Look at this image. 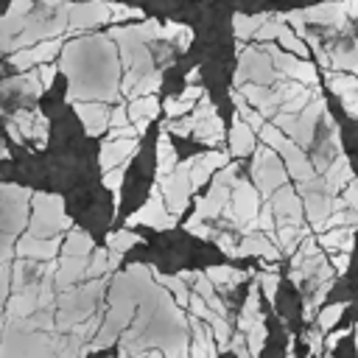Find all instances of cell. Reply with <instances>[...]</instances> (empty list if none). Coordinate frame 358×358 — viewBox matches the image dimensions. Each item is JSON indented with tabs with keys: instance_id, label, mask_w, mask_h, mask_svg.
Segmentation results:
<instances>
[{
	"instance_id": "6da1fadb",
	"label": "cell",
	"mask_w": 358,
	"mask_h": 358,
	"mask_svg": "<svg viewBox=\"0 0 358 358\" xmlns=\"http://www.w3.org/2000/svg\"><path fill=\"white\" fill-rule=\"evenodd\" d=\"M249 176H252V185L260 190L263 201H268L282 185H288V171H285L280 154L274 148H268V145L255 148V159H252Z\"/></svg>"
},
{
	"instance_id": "7a4b0ae2",
	"label": "cell",
	"mask_w": 358,
	"mask_h": 358,
	"mask_svg": "<svg viewBox=\"0 0 358 358\" xmlns=\"http://www.w3.org/2000/svg\"><path fill=\"white\" fill-rule=\"evenodd\" d=\"M282 76L274 70V62H271V53H263L260 45L255 48H243L238 45V70H235V87L252 81V84H263V87H271L274 81H280Z\"/></svg>"
},
{
	"instance_id": "3957f363",
	"label": "cell",
	"mask_w": 358,
	"mask_h": 358,
	"mask_svg": "<svg viewBox=\"0 0 358 358\" xmlns=\"http://www.w3.org/2000/svg\"><path fill=\"white\" fill-rule=\"evenodd\" d=\"M193 159L196 157H187L176 165V171L171 176H157L154 179V187L162 193L165 199V207L173 218H179V213H185L190 196H193V187H190V168H193Z\"/></svg>"
},
{
	"instance_id": "277c9868",
	"label": "cell",
	"mask_w": 358,
	"mask_h": 358,
	"mask_svg": "<svg viewBox=\"0 0 358 358\" xmlns=\"http://www.w3.org/2000/svg\"><path fill=\"white\" fill-rule=\"evenodd\" d=\"M260 207H263V196H260V190L252 185V179H238L235 182V187H232V199H229V204L224 207V218L235 227V229H241L243 232V227L260 213Z\"/></svg>"
},
{
	"instance_id": "5b68a950",
	"label": "cell",
	"mask_w": 358,
	"mask_h": 358,
	"mask_svg": "<svg viewBox=\"0 0 358 358\" xmlns=\"http://www.w3.org/2000/svg\"><path fill=\"white\" fill-rule=\"evenodd\" d=\"M112 20V3L109 0H84V3H70L67 8V31H81V28H98Z\"/></svg>"
},
{
	"instance_id": "8992f818",
	"label": "cell",
	"mask_w": 358,
	"mask_h": 358,
	"mask_svg": "<svg viewBox=\"0 0 358 358\" xmlns=\"http://www.w3.org/2000/svg\"><path fill=\"white\" fill-rule=\"evenodd\" d=\"M126 224H129V227H134V224H145V227H154V229H171V227H176V218L168 213L162 193H159L157 187H151L148 201H145L137 213H131Z\"/></svg>"
},
{
	"instance_id": "52a82bcc",
	"label": "cell",
	"mask_w": 358,
	"mask_h": 358,
	"mask_svg": "<svg viewBox=\"0 0 358 358\" xmlns=\"http://www.w3.org/2000/svg\"><path fill=\"white\" fill-rule=\"evenodd\" d=\"M271 62H274V70H277L280 76H285V78H294V81H299V84H305V87L319 84V78H316V64H313V62H305V59H299V56H294V53H285L282 48L271 56Z\"/></svg>"
},
{
	"instance_id": "ba28073f",
	"label": "cell",
	"mask_w": 358,
	"mask_h": 358,
	"mask_svg": "<svg viewBox=\"0 0 358 358\" xmlns=\"http://www.w3.org/2000/svg\"><path fill=\"white\" fill-rule=\"evenodd\" d=\"M268 201H271V207H274L277 224H296V227H305V207H302V199L296 196V190H294L291 185H282Z\"/></svg>"
},
{
	"instance_id": "9c48e42d",
	"label": "cell",
	"mask_w": 358,
	"mask_h": 358,
	"mask_svg": "<svg viewBox=\"0 0 358 358\" xmlns=\"http://www.w3.org/2000/svg\"><path fill=\"white\" fill-rule=\"evenodd\" d=\"M280 159H282V165H285V171H288V179H294V182H308V179H313L316 176V171H313V165H310V157L305 154V148H299L291 137L280 145Z\"/></svg>"
},
{
	"instance_id": "30bf717a",
	"label": "cell",
	"mask_w": 358,
	"mask_h": 358,
	"mask_svg": "<svg viewBox=\"0 0 358 358\" xmlns=\"http://www.w3.org/2000/svg\"><path fill=\"white\" fill-rule=\"evenodd\" d=\"M238 92H241V98L249 103V106H255L266 120H271L277 112H280V98L274 95V90L271 87H263V84H252V81H246V84H241V87H235Z\"/></svg>"
},
{
	"instance_id": "8fae6325",
	"label": "cell",
	"mask_w": 358,
	"mask_h": 358,
	"mask_svg": "<svg viewBox=\"0 0 358 358\" xmlns=\"http://www.w3.org/2000/svg\"><path fill=\"white\" fill-rule=\"evenodd\" d=\"M117 48H120V64L126 67V73L145 76V73L154 70L151 50H148L143 42H134V39H117Z\"/></svg>"
},
{
	"instance_id": "7c38bea8",
	"label": "cell",
	"mask_w": 358,
	"mask_h": 358,
	"mask_svg": "<svg viewBox=\"0 0 358 358\" xmlns=\"http://www.w3.org/2000/svg\"><path fill=\"white\" fill-rule=\"evenodd\" d=\"M73 106H76V115L81 117L84 131L90 137H98V134H103L109 129V106L106 103H101V101H78Z\"/></svg>"
},
{
	"instance_id": "4fadbf2b",
	"label": "cell",
	"mask_w": 358,
	"mask_h": 358,
	"mask_svg": "<svg viewBox=\"0 0 358 358\" xmlns=\"http://www.w3.org/2000/svg\"><path fill=\"white\" fill-rule=\"evenodd\" d=\"M137 148H140V140H106L101 145V154H98L103 173L112 171V168L129 165V159L137 154Z\"/></svg>"
},
{
	"instance_id": "5bb4252c",
	"label": "cell",
	"mask_w": 358,
	"mask_h": 358,
	"mask_svg": "<svg viewBox=\"0 0 358 358\" xmlns=\"http://www.w3.org/2000/svg\"><path fill=\"white\" fill-rule=\"evenodd\" d=\"M238 257H263L266 263L271 260H280V249L268 241V235L263 232H249V235H241V243H238Z\"/></svg>"
},
{
	"instance_id": "9a60e30c",
	"label": "cell",
	"mask_w": 358,
	"mask_h": 358,
	"mask_svg": "<svg viewBox=\"0 0 358 358\" xmlns=\"http://www.w3.org/2000/svg\"><path fill=\"white\" fill-rule=\"evenodd\" d=\"M310 235L308 227H296V224H277V229L268 235V241L280 249V255H294L299 249V243Z\"/></svg>"
},
{
	"instance_id": "2e32d148",
	"label": "cell",
	"mask_w": 358,
	"mask_h": 358,
	"mask_svg": "<svg viewBox=\"0 0 358 358\" xmlns=\"http://www.w3.org/2000/svg\"><path fill=\"white\" fill-rule=\"evenodd\" d=\"M59 246H62V241H59V235L56 238H22L20 243H17V255H22V257H34V260H56V252H59Z\"/></svg>"
},
{
	"instance_id": "e0dca14e",
	"label": "cell",
	"mask_w": 358,
	"mask_h": 358,
	"mask_svg": "<svg viewBox=\"0 0 358 358\" xmlns=\"http://www.w3.org/2000/svg\"><path fill=\"white\" fill-rule=\"evenodd\" d=\"M322 179H324V185L330 187V193L333 196H338L352 179H355V173H352V168H350V159H347V154H338L330 165H327V171L322 173Z\"/></svg>"
},
{
	"instance_id": "ac0fdd59",
	"label": "cell",
	"mask_w": 358,
	"mask_h": 358,
	"mask_svg": "<svg viewBox=\"0 0 358 358\" xmlns=\"http://www.w3.org/2000/svg\"><path fill=\"white\" fill-rule=\"evenodd\" d=\"M229 154L232 157H246V154H255V148H257V134L241 120V117H235L232 120V129H229Z\"/></svg>"
},
{
	"instance_id": "d6986e66",
	"label": "cell",
	"mask_w": 358,
	"mask_h": 358,
	"mask_svg": "<svg viewBox=\"0 0 358 358\" xmlns=\"http://www.w3.org/2000/svg\"><path fill=\"white\" fill-rule=\"evenodd\" d=\"M327 59H330V70L358 76V42H344V45L327 48Z\"/></svg>"
},
{
	"instance_id": "ffe728a7",
	"label": "cell",
	"mask_w": 358,
	"mask_h": 358,
	"mask_svg": "<svg viewBox=\"0 0 358 358\" xmlns=\"http://www.w3.org/2000/svg\"><path fill=\"white\" fill-rule=\"evenodd\" d=\"M319 246L322 249H330V252H352V243H355V229H350V227H336V229H327V232H322L319 238Z\"/></svg>"
},
{
	"instance_id": "44dd1931",
	"label": "cell",
	"mask_w": 358,
	"mask_h": 358,
	"mask_svg": "<svg viewBox=\"0 0 358 358\" xmlns=\"http://www.w3.org/2000/svg\"><path fill=\"white\" fill-rule=\"evenodd\" d=\"M151 280H154L157 285H162L165 291H171V296L176 299L179 308H187V305H190V288H187L185 280H179V274H162V271L151 268Z\"/></svg>"
},
{
	"instance_id": "7402d4cb",
	"label": "cell",
	"mask_w": 358,
	"mask_h": 358,
	"mask_svg": "<svg viewBox=\"0 0 358 358\" xmlns=\"http://www.w3.org/2000/svg\"><path fill=\"white\" fill-rule=\"evenodd\" d=\"M263 322V313H260V285L255 282L252 288H249V294H246V305H243V310H241V316H238V330L241 333H249L255 324H260Z\"/></svg>"
},
{
	"instance_id": "603a6c76",
	"label": "cell",
	"mask_w": 358,
	"mask_h": 358,
	"mask_svg": "<svg viewBox=\"0 0 358 358\" xmlns=\"http://www.w3.org/2000/svg\"><path fill=\"white\" fill-rule=\"evenodd\" d=\"M179 165V157L171 145V134L162 129L159 137H157V176H171Z\"/></svg>"
},
{
	"instance_id": "cb8c5ba5",
	"label": "cell",
	"mask_w": 358,
	"mask_h": 358,
	"mask_svg": "<svg viewBox=\"0 0 358 358\" xmlns=\"http://www.w3.org/2000/svg\"><path fill=\"white\" fill-rule=\"evenodd\" d=\"M271 14L268 11H263V14H235L232 17V31H235V36H238V42H243V39H255V34H257V28L268 20Z\"/></svg>"
},
{
	"instance_id": "d4e9b609",
	"label": "cell",
	"mask_w": 358,
	"mask_h": 358,
	"mask_svg": "<svg viewBox=\"0 0 358 358\" xmlns=\"http://www.w3.org/2000/svg\"><path fill=\"white\" fill-rule=\"evenodd\" d=\"M204 274H207V280L215 285V291L235 288V285L246 277L243 271H238V268H232V266H207V268H204Z\"/></svg>"
},
{
	"instance_id": "484cf974",
	"label": "cell",
	"mask_w": 358,
	"mask_h": 358,
	"mask_svg": "<svg viewBox=\"0 0 358 358\" xmlns=\"http://www.w3.org/2000/svg\"><path fill=\"white\" fill-rule=\"evenodd\" d=\"M232 103H235V117H241V120H243V123H246V126H249L255 134H257V131L266 126V117H263V115H260L255 106H249V103L241 98V92H238L235 87H232Z\"/></svg>"
},
{
	"instance_id": "4316f807",
	"label": "cell",
	"mask_w": 358,
	"mask_h": 358,
	"mask_svg": "<svg viewBox=\"0 0 358 358\" xmlns=\"http://www.w3.org/2000/svg\"><path fill=\"white\" fill-rule=\"evenodd\" d=\"M193 137H196V140H201L204 145H218V143L224 140V123H221V117H218V115H213V117H207V120L196 123Z\"/></svg>"
},
{
	"instance_id": "83f0119b",
	"label": "cell",
	"mask_w": 358,
	"mask_h": 358,
	"mask_svg": "<svg viewBox=\"0 0 358 358\" xmlns=\"http://www.w3.org/2000/svg\"><path fill=\"white\" fill-rule=\"evenodd\" d=\"M277 229V215H274V207H271V201H263V207H260V213L243 227V235H249V232H263V235H271Z\"/></svg>"
},
{
	"instance_id": "f1b7e54d",
	"label": "cell",
	"mask_w": 358,
	"mask_h": 358,
	"mask_svg": "<svg viewBox=\"0 0 358 358\" xmlns=\"http://www.w3.org/2000/svg\"><path fill=\"white\" fill-rule=\"evenodd\" d=\"M324 81H327V87L338 95V98H344V95H352V92H358V76H352V73H341V70H327V76H324Z\"/></svg>"
},
{
	"instance_id": "f546056e",
	"label": "cell",
	"mask_w": 358,
	"mask_h": 358,
	"mask_svg": "<svg viewBox=\"0 0 358 358\" xmlns=\"http://www.w3.org/2000/svg\"><path fill=\"white\" fill-rule=\"evenodd\" d=\"M126 109H129V120L134 123V120H143V117H157V112H159V101H157V95H145V98H131L129 103H126Z\"/></svg>"
},
{
	"instance_id": "4dcf8cb0",
	"label": "cell",
	"mask_w": 358,
	"mask_h": 358,
	"mask_svg": "<svg viewBox=\"0 0 358 358\" xmlns=\"http://www.w3.org/2000/svg\"><path fill=\"white\" fill-rule=\"evenodd\" d=\"M62 252H64L67 257H87V255L92 252V238H90L84 229H70V235H67Z\"/></svg>"
},
{
	"instance_id": "1f68e13d",
	"label": "cell",
	"mask_w": 358,
	"mask_h": 358,
	"mask_svg": "<svg viewBox=\"0 0 358 358\" xmlns=\"http://www.w3.org/2000/svg\"><path fill=\"white\" fill-rule=\"evenodd\" d=\"M344 302H333V305H327V308H322L319 313H316V327L322 330V333H330L336 324H338V319H341V313H344Z\"/></svg>"
},
{
	"instance_id": "d6a6232c",
	"label": "cell",
	"mask_w": 358,
	"mask_h": 358,
	"mask_svg": "<svg viewBox=\"0 0 358 358\" xmlns=\"http://www.w3.org/2000/svg\"><path fill=\"white\" fill-rule=\"evenodd\" d=\"M277 45H280L285 53H294V56H299V59H302V56H308V45H305V39H302V36H296L288 25H285V28H282V34L277 36Z\"/></svg>"
},
{
	"instance_id": "836d02e7",
	"label": "cell",
	"mask_w": 358,
	"mask_h": 358,
	"mask_svg": "<svg viewBox=\"0 0 358 358\" xmlns=\"http://www.w3.org/2000/svg\"><path fill=\"white\" fill-rule=\"evenodd\" d=\"M162 87V73L159 70H151V73H145L140 81H137V87L131 90V95H129V101L131 98H145V95H157V90Z\"/></svg>"
},
{
	"instance_id": "e575fe53",
	"label": "cell",
	"mask_w": 358,
	"mask_h": 358,
	"mask_svg": "<svg viewBox=\"0 0 358 358\" xmlns=\"http://www.w3.org/2000/svg\"><path fill=\"white\" fill-rule=\"evenodd\" d=\"M257 285H260V294L266 296V302L268 305H274V299H277V285H280V274H277V268L271 266H266V271H260L257 274Z\"/></svg>"
},
{
	"instance_id": "d590c367",
	"label": "cell",
	"mask_w": 358,
	"mask_h": 358,
	"mask_svg": "<svg viewBox=\"0 0 358 358\" xmlns=\"http://www.w3.org/2000/svg\"><path fill=\"white\" fill-rule=\"evenodd\" d=\"M134 243H140V235H134L131 229H117V232H109L106 235V249H112V252H126V249H131Z\"/></svg>"
},
{
	"instance_id": "8d00e7d4",
	"label": "cell",
	"mask_w": 358,
	"mask_h": 358,
	"mask_svg": "<svg viewBox=\"0 0 358 358\" xmlns=\"http://www.w3.org/2000/svg\"><path fill=\"white\" fill-rule=\"evenodd\" d=\"M282 28H285V22H282V17L280 14H271L260 28H257V34H255V39L263 45V42H277V36L282 34Z\"/></svg>"
},
{
	"instance_id": "74e56055",
	"label": "cell",
	"mask_w": 358,
	"mask_h": 358,
	"mask_svg": "<svg viewBox=\"0 0 358 358\" xmlns=\"http://www.w3.org/2000/svg\"><path fill=\"white\" fill-rule=\"evenodd\" d=\"M213 168L207 165V159H204V154H196V159H193V168H190V187L193 190H199L201 185H207L210 179H213Z\"/></svg>"
},
{
	"instance_id": "f35d334b",
	"label": "cell",
	"mask_w": 358,
	"mask_h": 358,
	"mask_svg": "<svg viewBox=\"0 0 358 358\" xmlns=\"http://www.w3.org/2000/svg\"><path fill=\"white\" fill-rule=\"evenodd\" d=\"M109 271V249H92V257L87 263V280H98Z\"/></svg>"
},
{
	"instance_id": "ab89813d",
	"label": "cell",
	"mask_w": 358,
	"mask_h": 358,
	"mask_svg": "<svg viewBox=\"0 0 358 358\" xmlns=\"http://www.w3.org/2000/svg\"><path fill=\"white\" fill-rule=\"evenodd\" d=\"M62 42L59 39H45V42H36L31 48V56H34V64H50V59L59 53Z\"/></svg>"
},
{
	"instance_id": "60d3db41",
	"label": "cell",
	"mask_w": 358,
	"mask_h": 358,
	"mask_svg": "<svg viewBox=\"0 0 358 358\" xmlns=\"http://www.w3.org/2000/svg\"><path fill=\"white\" fill-rule=\"evenodd\" d=\"M162 129H165L168 134H176V137H190V134L196 131V123H193L190 115H185V117H168V120L162 123Z\"/></svg>"
},
{
	"instance_id": "b9f144b4",
	"label": "cell",
	"mask_w": 358,
	"mask_h": 358,
	"mask_svg": "<svg viewBox=\"0 0 358 358\" xmlns=\"http://www.w3.org/2000/svg\"><path fill=\"white\" fill-rule=\"evenodd\" d=\"M123 176H126V165L112 168V171H106V173H103V187H106V190H112V196H115V207L120 204V187H123Z\"/></svg>"
},
{
	"instance_id": "7bdbcfd3",
	"label": "cell",
	"mask_w": 358,
	"mask_h": 358,
	"mask_svg": "<svg viewBox=\"0 0 358 358\" xmlns=\"http://www.w3.org/2000/svg\"><path fill=\"white\" fill-rule=\"evenodd\" d=\"M266 333H268V330H266V324H263V322H260V324H255L249 333H243V336H246V350H249V355H252V358H257V355H260L263 341H266Z\"/></svg>"
},
{
	"instance_id": "ee69618b",
	"label": "cell",
	"mask_w": 358,
	"mask_h": 358,
	"mask_svg": "<svg viewBox=\"0 0 358 358\" xmlns=\"http://www.w3.org/2000/svg\"><path fill=\"white\" fill-rule=\"evenodd\" d=\"M257 137L263 140V145H268V148H274V151H280V145L288 140V137H285L274 123H268V120H266V126L257 131Z\"/></svg>"
},
{
	"instance_id": "f6af8a7d",
	"label": "cell",
	"mask_w": 358,
	"mask_h": 358,
	"mask_svg": "<svg viewBox=\"0 0 358 358\" xmlns=\"http://www.w3.org/2000/svg\"><path fill=\"white\" fill-rule=\"evenodd\" d=\"M185 229L190 232V235H196V238H201V241H215V229L207 224V221H201V218H196V215H190L187 218V224H185Z\"/></svg>"
},
{
	"instance_id": "bcb514c9",
	"label": "cell",
	"mask_w": 358,
	"mask_h": 358,
	"mask_svg": "<svg viewBox=\"0 0 358 358\" xmlns=\"http://www.w3.org/2000/svg\"><path fill=\"white\" fill-rule=\"evenodd\" d=\"M126 20L143 22L145 14H143L140 8H131V6H123V3H112V20H109V22H126Z\"/></svg>"
},
{
	"instance_id": "7dc6e473",
	"label": "cell",
	"mask_w": 358,
	"mask_h": 358,
	"mask_svg": "<svg viewBox=\"0 0 358 358\" xmlns=\"http://www.w3.org/2000/svg\"><path fill=\"white\" fill-rule=\"evenodd\" d=\"M193 106H196V103L185 101L182 95H176V98H168V101L162 103V109L168 112V117H185V115H190V112H193Z\"/></svg>"
},
{
	"instance_id": "c3c4849f",
	"label": "cell",
	"mask_w": 358,
	"mask_h": 358,
	"mask_svg": "<svg viewBox=\"0 0 358 358\" xmlns=\"http://www.w3.org/2000/svg\"><path fill=\"white\" fill-rule=\"evenodd\" d=\"M193 294H199L204 302H213L215 296H218V291H215V285L207 280V274H201V271H196V282H193Z\"/></svg>"
},
{
	"instance_id": "681fc988",
	"label": "cell",
	"mask_w": 358,
	"mask_h": 358,
	"mask_svg": "<svg viewBox=\"0 0 358 358\" xmlns=\"http://www.w3.org/2000/svg\"><path fill=\"white\" fill-rule=\"evenodd\" d=\"M305 341H308V352H310V358H322V355H324V333H322L319 327L308 330V333H305Z\"/></svg>"
},
{
	"instance_id": "f907efd6",
	"label": "cell",
	"mask_w": 358,
	"mask_h": 358,
	"mask_svg": "<svg viewBox=\"0 0 358 358\" xmlns=\"http://www.w3.org/2000/svg\"><path fill=\"white\" fill-rule=\"evenodd\" d=\"M131 120H129V109H126V103H117L112 112H109V129H120V126H129Z\"/></svg>"
},
{
	"instance_id": "816d5d0a",
	"label": "cell",
	"mask_w": 358,
	"mask_h": 358,
	"mask_svg": "<svg viewBox=\"0 0 358 358\" xmlns=\"http://www.w3.org/2000/svg\"><path fill=\"white\" fill-rule=\"evenodd\" d=\"M215 246H218L224 255H229V257H238V243L232 241V235H227V232H218V235H215Z\"/></svg>"
},
{
	"instance_id": "f5cc1de1",
	"label": "cell",
	"mask_w": 358,
	"mask_h": 358,
	"mask_svg": "<svg viewBox=\"0 0 358 358\" xmlns=\"http://www.w3.org/2000/svg\"><path fill=\"white\" fill-rule=\"evenodd\" d=\"M341 199L347 201V207H350V210H358V179H352V182L341 190Z\"/></svg>"
},
{
	"instance_id": "db71d44e",
	"label": "cell",
	"mask_w": 358,
	"mask_h": 358,
	"mask_svg": "<svg viewBox=\"0 0 358 358\" xmlns=\"http://www.w3.org/2000/svg\"><path fill=\"white\" fill-rule=\"evenodd\" d=\"M36 73H39L42 87L48 90V87L53 84V78H56V64H53V62H50V64H39V70H36Z\"/></svg>"
},
{
	"instance_id": "11a10c76",
	"label": "cell",
	"mask_w": 358,
	"mask_h": 358,
	"mask_svg": "<svg viewBox=\"0 0 358 358\" xmlns=\"http://www.w3.org/2000/svg\"><path fill=\"white\" fill-rule=\"evenodd\" d=\"M31 8H34L31 0H14V3L8 6V14H11V17H28Z\"/></svg>"
},
{
	"instance_id": "9f6ffc18",
	"label": "cell",
	"mask_w": 358,
	"mask_h": 358,
	"mask_svg": "<svg viewBox=\"0 0 358 358\" xmlns=\"http://www.w3.org/2000/svg\"><path fill=\"white\" fill-rule=\"evenodd\" d=\"M341 106H344V112H347L350 117H355V120H358V92L344 95V98H341Z\"/></svg>"
},
{
	"instance_id": "6f0895ef",
	"label": "cell",
	"mask_w": 358,
	"mask_h": 358,
	"mask_svg": "<svg viewBox=\"0 0 358 358\" xmlns=\"http://www.w3.org/2000/svg\"><path fill=\"white\" fill-rule=\"evenodd\" d=\"M333 268H336V274H344L350 268V255L347 252H333Z\"/></svg>"
},
{
	"instance_id": "680465c9",
	"label": "cell",
	"mask_w": 358,
	"mask_h": 358,
	"mask_svg": "<svg viewBox=\"0 0 358 358\" xmlns=\"http://www.w3.org/2000/svg\"><path fill=\"white\" fill-rule=\"evenodd\" d=\"M350 330H336V333H327V338H324V352H333L336 347H338V341L347 336Z\"/></svg>"
},
{
	"instance_id": "91938a15",
	"label": "cell",
	"mask_w": 358,
	"mask_h": 358,
	"mask_svg": "<svg viewBox=\"0 0 358 358\" xmlns=\"http://www.w3.org/2000/svg\"><path fill=\"white\" fill-rule=\"evenodd\" d=\"M341 8H344V14L355 22L358 20V0H341Z\"/></svg>"
},
{
	"instance_id": "94428289",
	"label": "cell",
	"mask_w": 358,
	"mask_h": 358,
	"mask_svg": "<svg viewBox=\"0 0 358 358\" xmlns=\"http://www.w3.org/2000/svg\"><path fill=\"white\" fill-rule=\"evenodd\" d=\"M120 257H123L120 252H112V249H109V268H117V266H120Z\"/></svg>"
},
{
	"instance_id": "6125c7cd",
	"label": "cell",
	"mask_w": 358,
	"mask_h": 358,
	"mask_svg": "<svg viewBox=\"0 0 358 358\" xmlns=\"http://www.w3.org/2000/svg\"><path fill=\"white\" fill-rule=\"evenodd\" d=\"M134 358H165V355H162L159 350H145L143 355H134Z\"/></svg>"
},
{
	"instance_id": "be15d7a7",
	"label": "cell",
	"mask_w": 358,
	"mask_h": 358,
	"mask_svg": "<svg viewBox=\"0 0 358 358\" xmlns=\"http://www.w3.org/2000/svg\"><path fill=\"white\" fill-rule=\"evenodd\" d=\"M196 78H199V67H193V70L187 73V78H185V81H187V84H196Z\"/></svg>"
},
{
	"instance_id": "e7e4bbea",
	"label": "cell",
	"mask_w": 358,
	"mask_h": 358,
	"mask_svg": "<svg viewBox=\"0 0 358 358\" xmlns=\"http://www.w3.org/2000/svg\"><path fill=\"white\" fill-rule=\"evenodd\" d=\"M355 352H358V344H355Z\"/></svg>"
},
{
	"instance_id": "03108f58",
	"label": "cell",
	"mask_w": 358,
	"mask_h": 358,
	"mask_svg": "<svg viewBox=\"0 0 358 358\" xmlns=\"http://www.w3.org/2000/svg\"><path fill=\"white\" fill-rule=\"evenodd\" d=\"M120 358H126V355H120Z\"/></svg>"
},
{
	"instance_id": "003e7915",
	"label": "cell",
	"mask_w": 358,
	"mask_h": 358,
	"mask_svg": "<svg viewBox=\"0 0 358 358\" xmlns=\"http://www.w3.org/2000/svg\"><path fill=\"white\" fill-rule=\"evenodd\" d=\"M246 358H249V355H246Z\"/></svg>"
}]
</instances>
